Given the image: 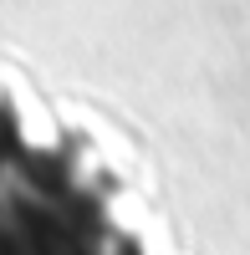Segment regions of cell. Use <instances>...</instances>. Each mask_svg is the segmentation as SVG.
I'll use <instances>...</instances> for the list:
<instances>
[{"label": "cell", "mask_w": 250, "mask_h": 255, "mask_svg": "<svg viewBox=\"0 0 250 255\" xmlns=\"http://www.w3.org/2000/svg\"><path fill=\"white\" fill-rule=\"evenodd\" d=\"M0 255H148L118 184L72 138L36 133L0 97Z\"/></svg>", "instance_id": "obj_1"}]
</instances>
